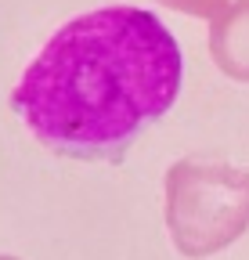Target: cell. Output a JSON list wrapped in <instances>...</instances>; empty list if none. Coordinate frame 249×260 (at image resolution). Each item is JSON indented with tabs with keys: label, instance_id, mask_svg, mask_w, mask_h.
<instances>
[{
	"label": "cell",
	"instance_id": "obj_1",
	"mask_svg": "<svg viewBox=\"0 0 249 260\" xmlns=\"http://www.w3.org/2000/svg\"><path fill=\"white\" fill-rule=\"evenodd\" d=\"M177 37L141 8H98L65 22L22 73L11 109L47 152L119 162L181 94Z\"/></svg>",
	"mask_w": 249,
	"mask_h": 260
},
{
	"label": "cell",
	"instance_id": "obj_2",
	"mask_svg": "<svg viewBox=\"0 0 249 260\" xmlns=\"http://www.w3.org/2000/svg\"><path fill=\"white\" fill-rule=\"evenodd\" d=\"M173 249L202 260L249 232V170L221 159H181L166 170Z\"/></svg>",
	"mask_w": 249,
	"mask_h": 260
},
{
	"label": "cell",
	"instance_id": "obj_3",
	"mask_svg": "<svg viewBox=\"0 0 249 260\" xmlns=\"http://www.w3.org/2000/svg\"><path fill=\"white\" fill-rule=\"evenodd\" d=\"M209 54L224 76L249 83V0H235L213 18Z\"/></svg>",
	"mask_w": 249,
	"mask_h": 260
},
{
	"label": "cell",
	"instance_id": "obj_4",
	"mask_svg": "<svg viewBox=\"0 0 249 260\" xmlns=\"http://www.w3.org/2000/svg\"><path fill=\"white\" fill-rule=\"evenodd\" d=\"M155 4L173 8L181 15H192V18H217L228 8V0H155Z\"/></svg>",
	"mask_w": 249,
	"mask_h": 260
},
{
	"label": "cell",
	"instance_id": "obj_5",
	"mask_svg": "<svg viewBox=\"0 0 249 260\" xmlns=\"http://www.w3.org/2000/svg\"><path fill=\"white\" fill-rule=\"evenodd\" d=\"M0 260H18V256H0Z\"/></svg>",
	"mask_w": 249,
	"mask_h": 260
}]
</instances>
